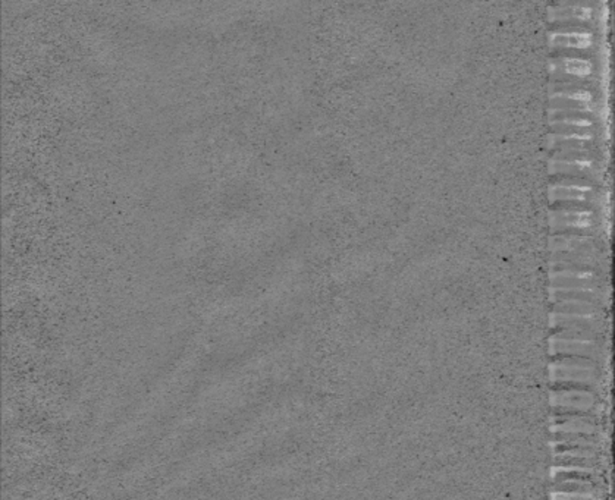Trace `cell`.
Segmentation results:
<instances>
[{
	"instance_id": "1",
	"label": "cell",
	"mask_w": 615,
	"mask_h": 500,
	"mask_svg": "<svg viewBox=\"0 0 615 500\" xmlns=\"http://www.w3.org/2000/svg\"><path fill=\"white\" fill-rule=\"evenodd\" d=\"M551 175H564L572 179H598L599 166L594 157L586 156H554L548 161Z\"/></svg>"
},
{
	"instance_id": "2",
	"label": "cell",
	"mask_w": 615,
	"mask_h": 500,
	"mask_svg": "<svg viewBox=\"0 0 615 500\" xmlns=\"http://www.w3.org/2000/svg\"><path fill=\"white\" fill-rule=\"evenodd\" d=\"M595 43V34L583 27H564L548 34V44L555 50H589Z\"/></svg>"
},
{
	"instance_id": "3",
	"label": "cell",
	"mask_w": 615,
	"mask_h": 500,
	"mask_svg": "<svg viewBox=\"0 0 615 500\" xmlns=\"http://www.w3.org/2000/svg\"><path fill=\"white\" fill-rule=\"evenodd\" d=\"M550 74L558 80H587L594 78L595 63L587 58L558 56L548 63Z\"/></svg>"
},
{
	"instance_id": "4",
	"label": "cell",
	"mask_w": 615,
	"mask_h": 500,
	"mask_svg": "<svg viewBox=\"0 0 615 500\" xmlns=\"http://www.w3.org/2000/svg\"><path fill=\"white\" fill-rule=\"evenodd\" d=\"M548 198L551 203H595L598 191L594 185L583 182H555L548 188Z\"/></svg>"
},
{
	"instance_id": "5",
	"label": "cell",
	"mask_w": 615,
	"mask_h": 500,
	"mask_svg": "<svg viewBox=\"0 0 615 500\" xmlns=\"http://www.w3.org/2000/svg\"><path fill=\"white\" fill-rule=\"evenodd\" d=\"M548 220L555 230H587L596 225V214L587 208H555L550 211Z\"/></svg>"
},
{
	"instance_id": "6",
	"label": "cell",
	"mask_w": 615,
	"mask_h": 500,
	"mask_svg": "<svg viewBox=\"0 0 615 500\" xmlns=\"http://www.w3.org/2000/svg\"><path fill=\"white\" fill-rule=\"evenodd\" d=\"M550 250L555 254H595L598 245L594 236L586 233H555L550 236Z\"/></svg>"
},
{
	"instance_id": "7",
	"label": "cell",
	"mask_w": 615,
	"mask_h": 500,
	"mask_svg": "<svg viewBox=\"0 0 615 500\" xmlns=\"http://www.w3.org/2000/svg\"><path fill=\"white\" fill-rule=\"evenodd\" d=\"M547 149H555L557 151H577L595 149L594 132H551L543 141Z\"/></svg>"
},
{
	"instance_id": "8",
	"label": "cell",
	"mask_w": 615,
	"mask_h": 500,
	"mask_svg": "<svg viewBox=\"0 0 615 500\" xmlns=\"http://www.w3.org/2000/svg\"><path fill=\"white\" fill-rule=\"evenodd\" d=\"M552 287H596L599 275L594 269L564 267L550 272Z\"/></svg>"
},
{
	"instance_id": "9",
	"label": "cell",
	"mask_w": 615,
	"mask_h": 500,
	"mask_svg": "<svg viewBox=\"0 0 615 500\" xmlns=\"http://www.w3.org/2000/svg\"><path fill=\"white\" fill-rule=\"evenodd\" d=\"M595 9L590 4H567L548 9L551 22H562L569 27H577L579 22H589L595 16Z\"/></svg>"
},
{
	"instance_id": "10",
	"label": "cell",
	"mask_w": 615,
	"mask_h": 500,
	"mask_svg": "<svg viewBox=\"0 0 615 500\" xmlns=\"http://www.w3.org/2000/svg\"><path fill=\"white\" fill-rule=\"evenodd\" d=\"M550 102L552 107L574 106V105H592L596 103L594 90L582 88H565L550 92Z\"/></svg>"
},
{
	"instance_id": "11",
	"label": "cell",
	"mask_w": 615,
	"mask_h": 500,
	"mask_svg": "<svg viewBox=\"0 0 615 500\" xmlns=\"http://www.w3.org/2000/svg\"><path fill=\"white\" fill-rule=\"evenodd\" d=\"M550 127L552 132H594L595 122L592 117L569 116V117H551Z\"/></svg>"
},
{
	"instance_id": "12",
	"label": "cell",
	"mask_w": 615,
	"mask_h": 500,
	"mask_svg": "<svg viewBox=\"0 0 615 500\" xmlns=\"http://www.w3.org/2000/svg\"><path fill=\"white\" fill-rule=\"evenodd\" d=\"M601 294L602 291L598 287H551V297H555V299H565L569 297V299L590 298L592 301L599 298Z\"/></svg>"
},
{
	"instance_id": "13",
	"label": "cell",
	"mask_w": 615,
	"mask_h": 500,
	"mask_svg": "<svg viewBox=\"0 0 615 500\" xmlns=\"http://www.w3.org/2000/svg\"><path fill=\"white\" fill-rule=\"evenodd\" d=\"M598 112V103L592 105H574V106H559V107H550L548 115L550 117H569V116H583L590 117L595 116Z\"/></svg>"
}]
</instances>
